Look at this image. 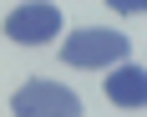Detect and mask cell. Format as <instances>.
Masks as SVG:
<instances>
[{"instance_id": "3", "label": "cell", "mask_w": 147, "mask_h": 117, "mask_svg": "<svg viewBox=\"0 0 147 117\" xmlns=\"http://www.w3.org/2000/svg\"><path fill=\"white\" fill-rule=\"evenodd\" d=\"M5 36L15 46H46L51 36H61V10L56 5H15L5 15Z\"/></svg>"}, {"instance_id": "4", "label": "cell", "mask_w": 147, "mask_h": 117, "mask_svg": "<svg viewBox=\"0 0 147 117\" xmlns=\"http://www.w3.org/2000/svg\"><path fill=\"white\" fill-rule=\"evenodd\" d=\"M107 97H112L117 107H142L147 102V71L137 66V61L117 66V71L107 76Z\"/></svg>"}, {"instance_id": "1", "label": "cell", "mask_w": 147, "mask_h": 117, "mask_svg": "<svg viewBox=\"0 0 147 117\" xmlns=\"http://www.w3.org/2000/svg\"><path fill=\"white\" fill-rule=\"evenodd\" d=\"M127 56H132V46H127V36H117V31H76V36H66V46H61V61L76 66V71H86V66H112V61H127Z\"/></svg>"}, {"instance_id": "2", "label": "cell", "mask_w": 147, "mask_h": 117, "mask_svg": "<svg viewBox=\"0 0 147 117\" xmlns=\"http://www.w3.org/2000/svg\"><path fill=\"white\" fill-rule=\"evenodd\" d=\"M10 112L15 117H81V102H76L71 87L61 82H26V87L10 97Z\"/></svg>"}]
</instances>
